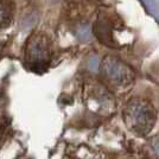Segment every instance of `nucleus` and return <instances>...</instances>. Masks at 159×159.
<instances>
[{
  "mask_svg": "<svg viewBox=\"0 0 159 159\" xmlns=\"http://www.w3.org/2000/svg\"><path fill=\"white\" fill-rule=\"evenodd\" d=\"M125 120L128 127L134 132L146 134L154 125L156 112L150 102L141 99H134L126 106Z\"/></svg>",
  "mask_w": 159,
  "mask_h": 159,
  "instance_id": "obj_1",
  "label": "nucleus"
},
{
  "mask_svg": "<svg viewBox=\"0 0 159 159\" xmlns=\"http://www.w3.org/2000/svg\"><path fill=\"white\" fill-rule=\"evenodd\" d=\"M102 71L108 79L115 83H127L133 79L132 70L115 57H106L102 62Z\"/></svg>",
  "mask_w": 159,
  "mask_h": 159,
  "instance_id": "obj_2",
  "label": "nucleus"
},
{
  "mask_svg": "<svg viewBox=\"0 0 159 159\" xmlns=\"http://www.w3.org/2000/svg\"><path fill=\"white\" fill-rule=\"evenodd\" d=\"M26 61L33 66H40L48 61V44L42 37L30 40L26 49Z\"/></svg>",
  "mask_w": 159,
  "mask_h": 159,
  "instance_id": "obj_3",
  "label": "nucleus"
},
{
  "mask_svg": "<svg viewBox=\"0 0 159 159\" xmlns=\"http://www.w3.org/2000/svg\"><path fill=\"white\" fill-rule=\"evenodd\" d=\"M10 10L6 6V4H4L1 0H0V26L4 25V23H6L8 18H10Z\"/></svg>",
  "mask_w": 159,
  "mask_h": 159,
  "instance_id": "obj_4",
  "label": "nucleus"
}]
</instances>
